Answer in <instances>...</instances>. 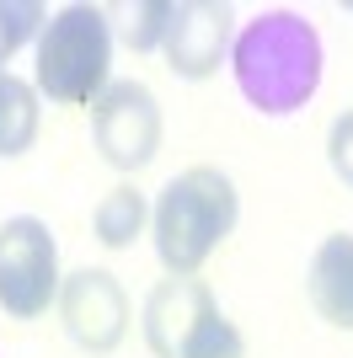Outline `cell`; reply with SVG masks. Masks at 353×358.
Listing matches in <instances>:
<instances>
[{
  "instance_id": "obj_2",
  "label": "cell",
  "mask_w": 353,
  "mask_h": 358,
  "mask_svg": "<svg viewBox=\"0 0 353 358\" xmlns=\"http://www.w3.org/2000/svg\"><path fill=\"white\" fill-rule=\"evenodd\" d=\"M235 214H241V198L220 166L176 171L150 209V236H155L161 268L172 278H193L214 257V246L235 230Z\"/></svg>"
},
{
  "instance_id": "obj_9",
  "label": "cell",
  "mask_w": 353,
  "mask_h": 358,
  "mask_svg": "<svg viewBox=\"0 0 353 358\" xmlns=\"http://www.w3.org/2000/svg\"><path fill=\"white\" fill-rule=\"evenodd\" d=\"M305 294H310V310L326 327L353 331V236L348 230H338L316 246L310 273H305Z\"/></svg>"
},
{
  "instance_id": "obj_13",
  "label": "cell",
  "mask_w": 353,
  "mask_h": 358,
  "mask_svg": "<svg viewBox=\"0 0 353 358\" xmlns=\"http://www.w3.org/2000/svg\"><path fill=\"white\" fill-rule=\"evenodd\" d=\"M166 22H172V0H139L123 22V43L134 54H155L166 43Z\"/></svg>"
},
{
  "instance_id": "obj_1",
  "label": "cell",
  "mask_w": 353,
  "mask_h": 358,
  "mask_svg": "<svg viewBox=\"0 0 353 358\" xmlns=\"http://www.w3.org/2000/svg\"><path fill=\"white\" fill-rule=\"evenodd\" d=\"M230 70L257 113L289 118L321 86V32L300 11H263L235 32Z\"/></svg>"
},
{
  "instance_id": "obj_6",
  "label": "cell",
  "mask_w": 353,
  "mask_h": 358,
  "mask_svg": "<svg viewBox=\"0 0 353 358\" xmlns=\"http://www.w3.org/2000/svg\"><path fill=\"white\" fill-rule=\"evenodd\" d=\"M91 134L102 161L118 171H139L161 150V102L145 80H107V91L91 102Z\"/></svg>"
},
{
  "instance_id": "obj_8",
  "label": "cell",
  "mask_w": 353,
  "mask_h": 358,
  "mask_svg": "<svg viewBox=\"0 0 353 358\" xmlns=\"http://www.w3.org/2000/svg\"><path fill=\"white\" fill-rule=\"evenodd\" d=\"M235 43V11L220 0H172V22H166V64L182 80H209L230 59Z\"/></svg>"
},
{
  "instance_id": "obj_14",
  "label": "cell",
  "mask_w": 353,
  "mask_h": 358,
  "mask_svg": "<svg viewBox=\"0 0 353 358\" xmlns=\"http://www.w3.org/2000/svg\"><path fill=\"white\" fill-rule=\"evenodd\" d=\"M326 166H332V177L342 187H353V107L338 113L332 129H326Z\"/></svg>"
},
{
  "instance_id": "obj_4",
  "label": "cell",
  "mask_w": 353,
  "mask_h": 358,
  "mask_svg": "<svg viewBox=\"0 0 353 358\" xmlns=\"http://www.w3.org/2000/svg\"><path fill=\"white\" fill-rule=\"evenodd\" d=\"M139 327H145V348L155 358H247L235 321H225L220 299L198 278H172L166 273L150 289Z\"/></svg>"
},
{
  "instance_id": "obj_5",
  "label": "cell",
  "mask_w": 353,
  "mask_h": 358,
  "mask_svg": "<svg viewBox=\"0 0 353 358\" xmlns=\"http://www.w3.org/2000/svg\"><path fill=\"white\" fill-rule=\"evenodd\" d=\"M59 241L38 214H16L0 224V310L11 321H38L59 305Z\"/></svg>"
},
{
  "instance_id": "obj_12",
  "label": "cell",
  "mask_w": 353,
  "mask_h": 358,
  "mask_svg": "<svg viewBox=\"0 0 353 358\" xmlns=\"http://www.w3.org/2000/svg\"><path fill=\"white\" fill-rule=\"evenodd\" d=\"M43 6L38 0H0V70L11 59L16 48H27L38 32H43Z\"/></svg>"
},
{
  "instance_id": "obj_7",
  "label": "cell",
  "mask_w": 353,
  "mask_h": 358,
  "mask_svg": "<svg viewBox=\"0 0 353 358\" xmlns=\"http://www.w3.org/2000/svg\"><path fill=\"white\" fill-rule=\"evenodd\" d=\"M59 321L81 353H113L129 337V294L107 268H75L59 284Z\"/></svg>"
},
{
  "instance_id": "obj_10",
  "label": "cell",
  "mask_w": 353,
  "mask_h": 358,
  "mask_svg": "<svg viewBox=\"0 0 353 358\" xmlns=\"http://www.w3.org/2000/svg\"><path fill=\"white\" fill-rule=\"evenodd\" d=\"M145 220H150V203H145V193H139L134 182H118L113 193L97 203V214H91L97 241H102L107 252H129L134 241L145 236Z\"/></svg>"
},
{
  "instance_id": "obj_3",
  "label": "cell",
  "mask_w": 353,
  "mask_h": 358,
  "mask_svg": "<svg viewBox=\"0 0 353 358\" xmlns=\"http://www.w3.org/2000/svg\"><path fill=\"white\" fill-rule=\"evenodd\" d=\"M113 64V27L97 6H64L38 32V70L32 91H43L59 107H91L107 91Z\"/></svg>"
},
{
  "instance_id": "obj_11",
  "label": "cell",
  "mask_w": 353,
  "mask_h": 358,
  "mask_svg": "<svg viewBox=\"0 0 353 358\" xmlns=\"http://www.w3.org/2000/svg\"><path fill=\"white\" fill-rule=\"evenodd\" d=\"M32 139H38V91L0 70V155L16 161L32 150Z\"/></svg>"
}]
</instances>
